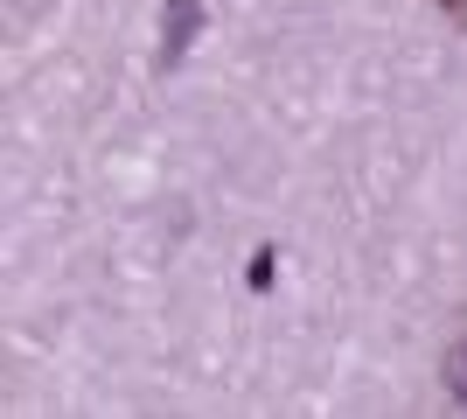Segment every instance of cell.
<instances>
[{
	"label": "cell",
	"mask_w": 467,
	"mask_h": 419,
	"mask_svg": "<svg viewBox=\"0 0 467 419\" xmlns=\"http://www.w3.org/2000/svg\"><path fill=\"white\" fill-rule=\"evenodd\" d=\"M195 28H202V7H195V0H168V15H161V63H168V70L189 57Z\"/></svg>",
	"instance_id": "6da1fadb"
},
{
	"label": "cell",
	"mask_w": 467,
	"mask_h": 419,
	"mask_svg": "<svg viewBox=\"0 0 467 419\" xmlns=\"http://www.w3.org/2000/svg\"><path fill=\"white\" fill-rule=\"evenodd\" d=\"M440 378H447V392H453V399L467 405V336H461V342L447 350V363H440Z\"/></svg>",
	"instance_id": "7a4b0ae2"
},
{
	"label": "cell",
	"mask_w": 467,
	"mask_h": 419,
	"mask_svg": "<svg viewBox=\"0 0 467 419\" xmlns=\"http://www.w3.org/2000/svg\"><path fill=\"white\" fill-rule=\"evenodd\" d=\"M440 7H447V15H461V21H467V0H440Z\"/></svg>",
	"instance_id": "3957f363"
}]
</instances>
